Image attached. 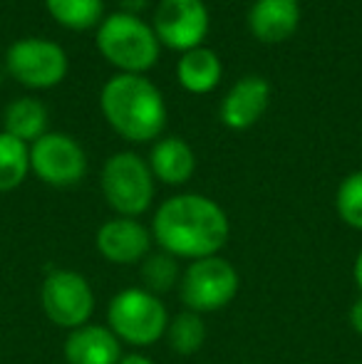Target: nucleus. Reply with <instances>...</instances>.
I'll use <instances>...</instances> for the list:
<instances>
[{"mask_svg":"<svg viewBox=\"0 0 362 364\" xmlns=\"http://www.w3.org/2000/svg\"><path fill=\"white\" fill-rule=\"evenodd\" d=\"M231 225L213 198L201 193H179L156 208L151 238L174 258H211L226 245Z\"/></svg>","mask_w":362,"mask_h":364,"instance_id":"1","label":"nucleus"},{"mask_svg":"<svg viewBox=\"0 0 362 364\" xmlns=\"http://www.w3.org/2000/svg\"><path fill=\"white\" fill-rule=\"evenodd\" d=\"M107 124L127 141H154L166 127V102L144 75H115L100 92Z\"/></svg>","mask_w":362,"mask_h":364,"instance_id":"2","label":"nucleus"},{"mask_svg":"<svg viewBox=\"0 0 362 364\" xmlns=\"http://www.w3.org/2000/svg\"><path fill=\"white\" fill-rule=\"evenodd\" d=\"M100 55L124 75H144L159 60V40L154 28L134 13H112L100 23L95 35Z\"/></svg>","mask_w":362,"mask_h":364,"instance_id":"3","label":"nucleus"},{"mask_svg":"<svg viewBox=\"0 0 362 364\" xmlns=\"http://www.w3.org/2000/svg\"><path fill=\"white\" fill-rule=\"evenodd\" d=\"M107 322L119 342L132 347H151L166 335L169 315L159 295H151L144 288H127L110 300Z\"/></svg>","mask_w":362,"mask_h":364,"instance_id":"4","label":"nucleus"},{"mask_svg":"<svg viewBox=\"0 0 362 364\" xmlns=\"http://www.w3.org/2000/svg\"><path fill=\"white\" fill-rule=\"evenodd\" d=\"M102 196L117 216L137 218L154 201V173L134 151H119L107 159L100 176Z\"/></svg>","mask_w":362,"mask_h":364,"instance_id":"5","label":"nucleus"},{"mask_svg":"<svg viewBox=\"0 0 362 364\" xmlns=\"http://www.w3.org/2000/svg\"><path fill=\"white\" fill-rule=\"evenodd\" d=\"M238 288H241V278L236 268L218 255L193 260L181 273L179 283L183 305L196 315L223 310L238 295Z\"/></svg>","mask_w":362,"mask_h":364,"instance_id":"6","label":"nucleus"},{"mask_svg":"<svg viewBox=\"0 0 362 364\" xmlns=\"http://www.w3.org/2000/svg\"><path fill=\"white\" fill-rule=\"evenodd\" d=\"M5 70L28 90H50L68 77V53L53 40L23 38L5 53Z\"/></svg>","mask_w":362,"mask_h":364,"instance_id":"7","label":"nucleus"},{"mask_svg":"<svg viewBox=\"0 0 362 364\" xmlns=\"http://www.w3.org/2000/svg\"><path fill=\"white\" fill-rule=\"evenodd\" d=\"M40 305L55 327L73 332L90 322L95 312V292L87 278L75 270H50L43 280Z\"/></svg>","mask_w":362,"mask_h":364,"instance_id":"8","label":"nucleus"},{"mask_svg":"<svg viewBox=\"0 0 362 364\" xmlns=\"http://www.w3.org/2000/svg\"><path fill=\"white\" fill-rule=\"evenodd\" d=\"M30 171L48 186H75L87 173V154L70 134L48 132L30 144Z\"/></svg>","mask_w":362,"mask_h":364,"instance_id":"9","label":"nucleus"},{"mask_svg":"<svg viewBox=\"0 0 362 364\" xmlns=\"http://www.w3.org/2000/svg\"><path fill=\"white\" fill-rule=\"evenodd\" d=\"M208 8L203 0H159L151 28L159 45L176 53L201 48L208 35Z\"/></svg>","mask_w":362,"mask_h":364,"instance_id":"10","label":"nucleus"},{"mask_svg":"<svg viewBox=\"0 0 362 364\" xmlns=\"http://www.w3.org/2000/svg\"><path fill=\"white\" fill-rule=\"evenodd\" d=\"M95 245L105 260L115 265H134L149 255L151 233L137 218L117 216L100 225Z\"/></svg>","mask_w":362,"mask_h":364,"instance_id":"11","label":"nucleus"},{"mask_svg":"<svg viewBox=\"0 0 362 364\" xmlns=\"http://www.w3.org/2000/svg\"><path fill=\"white\" fill-rule=\"evenodd\" d=\"M268 102H271V85L263 77H241L223 97L221 107H218V119L226 129H251L266 114Z\"/></svg>","mask_w":362,"mask_h":364,"instance_id":"12","label":"nucleus"},{"mask_svg":"<svg viewBox=\"0 0 362 364\" xmlns=\"http://www.w3.org/2000/svg\"><path fill=\"white\" fill-rule=\"evenodd\" d=\"M300 25L298 0H256L248 10V30L266 45L285 43Z\"/></svg>","mask_w":362,"mask_h":364,"instance_id":"13","label":"nucleus"},{"mask_svg":"<svg viewBox=\"0 0 362 364\" xmlns=\"http://www.w3.org/2000/svg\"><path fill=\"white\" fill-rule=\"evenodd\" d=\"M68 364H117L122 360V342L110 327L82 325L65 340Z\"/></svg>","mask_w":362,"mask_h":364,"instance_id":"14","label":"nucleus"},{"mask_svg":"<svg viewBox=\"0 0 362 364\" xmlns=\"http://www.w3.org/2000/svg\"><path fill=\"white\" fill-rule=\"evenodd\" d=\"M149 168L166 186H181L196 171V154L179 136H164L151 149Z\"/></svg>","mask_w":362,"mask_h":364,"instance_id":"15","label":"nucleus"},{"mask_svg":"<svg viewBox=\"0 0 362 364\" xmlns=\"http://www.w3.org/2000/svg\"><path fill=\"white\" fill-rule=\"evenodd\" d=\"M223 65L221 58L211 48H193L179 55L176 63V80L191 95H208L221 82Z\"/></svg>","mask_w":362,"mask_h":364,"instance_id":"16","label":"nucleus"},{"mask_svg":"<svg viewBox=\"0 0 362 364\" xmlns=\"http://www.w3.org/2000/svg\"><path fill=\"white\" fill-rule=\"evenodd\" d=\"M3 132L30 146L43 134H48V109L35 97H20L5 107Z\"/></svg>","mask_w":362,"mask_h":364,"instance_id":"17","label":"nucleus"},{"mask_svg":"<svg viewBox=\"0 0 362 364\" xmlns=\"http://www.w3.org/2000/svg\"><path fill=\"white\" fill-rule=\"evenodd\" d=\"M50 18L68 30L100 28L105 18V0H45Z\"/></svg>","mask_w":362,"mask_h":364,"instance_id":"18","label":"nucleus"},{"mask_svg":"<svg viewBox=\"0 0 362 364\" xmlns=\"http://www.w3.org/2000/svg\"><path fill=\"white\" fill-rule=\"evenodd\" d=\"M30 173V146L0 132V193L15 191Z\"/></svg>","mask_w":362,"mask_h":364,"instance_id":"19","label":"nucleus"},{"mask_svg":"<svg viewBox=\"0 0 362 364\" xmlns=\"http://www.w3.org/2000/svg\"><path fill=\"white\" fill-rule=\"evenodd\" d=\"M166 340H169V347L176 355H196L203 347V342H206V325H203L201 315H196L191 310L179 312L174 320H169Z\"/></svg>","mask_w":362,"mask_h":364,"instance_id":"20","label":"nucleus"},{"mask_svg":"<svg viewBox=\"0 0 362 364\" xmlns=\"http://www.w3.org/2000/svg\"><path fill=\"white\" fill-rule=\"evenodd\" d=\"M142 283L144 290H149L151 295L159 292H169L176 283H181V270H179V258L169 253H149L142 260Z\"/></svg>","mask_w":362,"mask_h":364,"instance_id":"21","label":"nucleus"},{"mask_svg":"<svg viewBox=\"0 0 362 364\" xmlns=\"http://www.w3.org/2000/svg\"><path fill=\"white\" fill-rule=\"evenodd\" d=\"M335 208H338L343 223L362 230V171H353L343 178L338 193H335Z\"/></svg>","mask_w":362,"mask_h":364,"instance_id":"22","label":"nucleus"},{"mask_svg":"<svg viewBox=\"0 0 362 364\" xmlns=\"http://www.w3.org/2000/svg\"><path fill=\"white\" fill-rule=\"evenodd\" d=\"M348 320H350V327H353L355 335H360V337H362V295L358 297V300L353 302V307H350Z\"/></svg>","mask_w":362,"mask_h":364,"instance_id":"23","label":"nucleus"},{"mask_svg":"<svg viewBox=\"0 0 362 364\" xmlns=\"http://www.w3.org/2000/svg\"><path fill=\"white\" fill-rule=\"evenodd\" d=\"M117 364H154L149 360V357H144V355H127V357H122Z\"/></svg>","mask_w":362,"mask_h":364,"instance_id":"24","label":"nucleus"},{"mask_svg":"<svg viewBox=\"0 0 362 364\" xmlns=\"http://www.w3.org/2000/svg\"><path fill=\"white\" fill-rule=\"evenodd\" d=\"M353 278L355 283H358V288L362 292V250L358 253V258H355V265H353Z\"/></svg>","mask_w":362,"mask_h":364,"instance_id":"25","label":"nucleus"}]
</instances>
